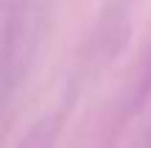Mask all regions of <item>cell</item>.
Masks as SVG:
<instances>
[{
	"label": "cell",
	"instance_id": "cell-1",
	"mask_svg": "<svg viewBox=\"0 0 151 148\" xmlns=\"http://www.w3.org/2000/svg\"><path fill=\"white\" fill-rule=\"evenodd\" d=\"M53 143H56V126L50 120H42L25 134V140L17 148H53Z\"/></svg>",
	"mask_w": 151,
	"mask_h": 148
}]
</instances>
